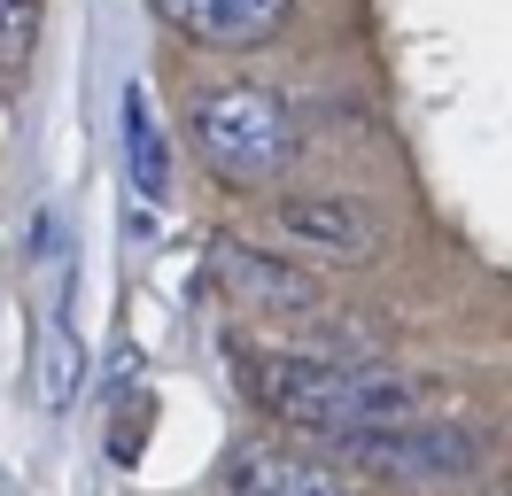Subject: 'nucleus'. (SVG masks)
Masks as SVG:
<instances>
[{
	"label": "nucleus",
	"instance_id": "39448f33",
	"mask_svg": "<svg viewBox=\"0 0 512 496\" xmlns=\"http://www.w3.org/2000/svg\"><path fill=\"white\" fill-rule=\"evenodd\" d=\"M218 496H357V489L303 450H233L218 473Z\"/></svg>",
	"mask_w": 512,
	"mask_h": 496
},
{
	"label": "nucleus",
	"instance_id": "f03ea898",
	"mask_svg": "<svg viewBox=\"0 0 512 496\" xmlns=\"http://www.w3.org/2000/svg\"><path fill=\"white\" fill-rule=\"evenodd\" d=\"M194 148L233 186H264L295 163V109L272 86H202L187 109Z\"/></svg>",
	"mask_w": 512,
	"mask_h": 496
},
{
	"label": "nucleus",
	"instance_id": "1a4fd4ad",
	"mask_svg": "<svg viewBox=\"0 0 512 496\" xmlns=\"http://www.w3.org/2000/svg\"><path fill=\"white\" fill-rule=\"evenodd\" d=\"M39 47V0H0V78H16Z\"/></svg>",
	"mask_w": 512,
	"mask_h": 496
},
{
	"label": "nucleus",
	"instance_id": "6e6552de",
	"mask_svg": "<svg viewBox=\"0 0 512 496\" xmlns=\"http://www.w3.org/2000/svg\"><path fill=\"white\" fill-rule=\"evenodd\" d=\"M125 179H132L140 202H163V194H171V148H163L156 109H148V93H140V86L125 93Z\"/></svg>",
	"mask_w": 512,
	"mask_h": 496
},
{
	"label": "nucleus",
	"instance_id": "7ed1b4c3",
	"mask_svg": "<svg viewBox=\"0 0 512 496\" xmlns=\"http://www.w3.org/2000/svg\"><path fill=\"white\" fill-rule=\"evenodd\" d=\"M326 450H342L350 465L365 473H381V481H466L481 458H489V434L474 419H458V411H404V419H381V427H357L342 442H326Z\"/></svg>",
	"mask_w": 512,
	"mask_h": 496
},
{
	"label": "nucleus",
	"instance_id": "423d86ee",
	"mask_svg": "<svg viewBox=\"0 0 512 496\" xmlns=\"http://www.w3.org/2000/svg\"><path fill=\"white\" fill-rule=\"evenodd\" d=\"M280 233L334 248V256H365V248H381V217L365 202H342V194H295V202H280Z\"/></svg>",
	"mask_w": 512,
	"mask_h": 496
},
{
	"label": "nucleus",
	"instance_id": "f257e3e1",
	"mask_svg": "<svg viewBox=\"0 0 512 496\" xmlns=\"http://www.w3.org/2000/svg\"><path fill=\"white\" fill-rule=\"evenodd\" d=\"M241 388L264 419L311 434V442H342L357 427H381V419H404V411H427L419 388L388 365H365V357H303V349H249L233 357Z\"/></svg>",
	"mask_w": 512,
	"mask_h": 496
},
{
	"label": "nucleus",
	"instance_id": "20e7f679",
	"mask_svg": "<svg viewBox=\"0 0 512 496\" xmlns=\"http://www.w3.org/2000/svg\"><path fill=\"white\" fill-rule=\"evenodd\" d=\"M148 8L202 47H272L295 0H148Z\"/></svg>",
	"mask_w": 512,
	"mask_h": 496
},
{
	"label": "nucleus",
	"instance_id": "0eeeda50",
	"mask_svg": "<svg viewBox=\"0 0 512 496\" xmlns=\"http://www.w3.org/2000/svg\"><path fill=\"white\" fill-rule=\"evenodd\" d=\"M218 272L225 287L241 295V303H264V310H311L319 303V287H311V272H295V264H272L264 248H218Z\"/></svg>",
	"mask_w": 512,
	"mask_h": 496
}]
</instances>
